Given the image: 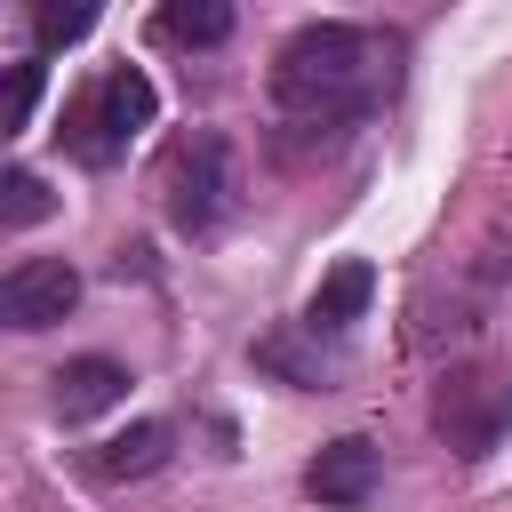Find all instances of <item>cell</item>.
Masks as SVG:
<instances>
[{
  "label": "cell",
  "instance_id": "6da1fadb",
  "mask_svg": "<svg viewBox=\"0 0 512 512\" xmlns=\"http://www.w3.org/2000/svg\"><path fill=\"white\" fill-rule=\"evenodd\" d=\"M392 80H400V40L376 24H304L272 56V104L312 128H344L376 112Z\"/></svg>",
  "mask_w": 512,
  "mask_h": 512
},
{
  "label": "cell",
  "instance_id": "7a4b0ae2",
  "mask_svg": "<svg viewBox=\"0 0 512 512\" xmlns=\"http://www.w3.org/2000/svg\"><path fill=\"white\" fill-rule=\"evenodd\" d=\"M152 112H160V88H152L136 64H112V72H96V80L64 104V144H72V160L112 168V160L152 128Z\"/></svg>",
  "mask_w": 512,
  "mask_h": 512
},
{
  "label": "cell",
  "instance_id": "3957f363",
  "mask_svg": "<svg viewBox=\"0 0 512 512\" xmlns=\"http://www.w3.org/2000/svg\"><path fill=\"white\" fill-rule=\"evenodd\" d=\"M432 432H440L464 464L496 456V440L512 432V368H496V360L448 368V376L432 384Z\"/></svg>",
  "mask_w": 512,
  "mask_h": 512
},
{
  "label": "cell",
  "instance_id": "277c9868",
  "mask_svg": "<svg viewBox=\"0 0 512 512\" xmlns=\"http://www.w3.org/2000/svg\"><path fill=\"white\" fill-rule=\"evenodd\" d=\"M224 208H232V144L216 128H200L168 160V224L176 232H216Z\"/></svg>",
  "mask_w": 512,
  "mask_h": 512
},
{
  "label": "cell",
  "instance_id": "5b68a950",
  "mask_svg": "<svg viewBox=\"0 0 512 512\" xmlns=\"http://www.w3.org/2000/svg\"><path fill=\"white\" fill-rule=\"evenodd\" d=\"M72 304H80V272H72L64 256H24V264L0 272V320H8L16 336L56 328Z\"/></svg>",
  "mask_w": 512,
  "mask_h": 512
},
{
  "label": "cell",
  "instance_id": "8992f818",
  "mask_svg": "<svg viewBox=\"0 0 512 512\" xmlns=\"http://www.w3.org/2000/svg\"><path fill=\"white\" fill-rule=\"evenodd\" d=\"M128 368L120 360H104V352H80V360H64L56 376H48V400H56V416L64 424H88V416H104V408H120L128 400Z\"/></svg>",
  "mask_w": 512,
  "mask_h": 512
},
{
  "label": "cell",
  "instance_id": "52a82bcc",
  "mask_svg": "<svg viewBox=\"0 0 512 512\" xmlns=\"http://www.w3.org/2000/svg\"><path fill=\"white\" fill-rule=\"evenodd\" d=\"M304 488L320 496V504H336V512H352V504H368L376 496V448L360 440V432H344V440H328L312 464H304Z\"/></svg>",
  "mask_w": 512,
  "mask_h": 512
},
{
  "label": "cell",
  "instance_id": "ba28073f",
  "mask_svg": "<svg viewBox=\"0 0 512 512\" xmlns=\"http://www.w3.org/2000/svg\"><path fill=\"white\" fill-rule=\"evenodd\" d=\"M368 296H376V272H368L360 256H344V264L320 272V288L304 296V328H312V336H344V328L368 312Z\"/></svg>",
  "mask_w": 512,
  "mask_h": 512
},
{
  "label": "cell",
  "instance_id": "9c48e42d",
  "mask_svg": "<svg viewBox=\"0 0 512 512\" xmlns=\"http://www.w3.org/2000/svg\"><path fill=\"white\" fill-rule=\"evenodd\" d=\"M168 440H176V432H168L160 416H136L128 432H112V440L88 456V472H96V480H112V488H120V480H152V472L168 464Z\"/></svg>",
  "mask_w": 512,
  "mask_h": 512
},
{
  "label": "cell",
  "instance_id": "30bf717a",
  "mask_svg": "<svg viewBox=\"0 0 512 512\" xmlns=\"http://www.w3.org/2000/svg\"><path fill=\"white\" fill-rule=\"evenodd\" d=\"M232 0H160V40H176V48H216L224 32H232Z\"/></svg>",
  "mask_w": 512,
  "mask_h": 512
},
{
  "label": "cell",
  "instance_id": "8fae6325",
  "mask_svg": "<svg viewBox=\"0 0 512 512\" xmlns=\"http://www.w3.org/2000/svg\"><path fill=\"white\" fill-rule=\"evenodd\" d=\"M96 16H104V0H24V24L40 48H80Z\"/></svg>",
  "mask_w": 512,
  "mask_h": 512
},
{
  "label": "cell",
  "instance_id": "7c38bea8",
  "mask_svg": "<svg viewBox=\"0 0 512 512\" xmlns=\"http://www.w3.org/2000/svg\"><path fill=\"white\" fill-rule=\"evenodd\" d=\"M256 360H264L272 376L304 384V392H328V360H320V352H304L296 336H264V344H256Z\"/></svg>",
  "mask_w": 512,
  "mask_h": 512
},
{
  "label": "cell",
  "instance_id": "4fadbf2b",
  "mask_svg": "<svg viewBox=\"0 0 512 512\" xmlns=\"http://www.w3.org/2000/svg\"><path fill=\"white\" fill-rule=\"evenodd\" d=\"M48 208H56V200H48V184H40L32 168H8V176H0V224H8V232L40 224Z\"/></svg>",
  "mask_w": 512,
  "mask_h": 512
},
{
  "label": "cell",
  "instance_id": "5bb4252c",
  "mask_svg": "<svg viewBox=\"0 0 512 512\" xmlns=\"http://www.w3.org/2000/svg\"><path fill=\"white\" fill-rule=\"evenodd\" d=\"M32 104H40V64H16L8 72V128H32Z\"/></svg>",
  "mask_w": 512,
  "mask_h": 512
}]
</instances>
